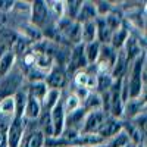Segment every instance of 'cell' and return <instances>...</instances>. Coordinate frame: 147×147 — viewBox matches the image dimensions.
<instances>
[{"label": "cell", "instance_id": "cell-1", "mask_svg": "<svg viewBox=\"0 0 147 147\" xmlns=\"http://www.w3.org/2000/svg\"><path fill=\"white\" fill-rule=\"evenodd\" d=\"M30 24L34 25L35 28H44L47 25V19L50 16L49 13L47 5L43 0H35V2H31V7H30Z\"/></svg>", "mask_w": 147, "mask_h": 147}, {"label": "cell", "instance_id": "cell-2", "mask_svg": "<svg viewBox=\"0 0 147 147\" xmlns=\"http://www.w3.org/2000/svg\"><path fill=\"white\" fill-rule=\"evenodd\" d=\"M24 132H25V121L22 118H13L6 129V146L19 147Z\"/></svg>", "mask_w": 147, "mask_h": 147}, {"label": "cell", "instance_id": "cell-3", "mask_svg": "<svg viewBox=\"0 0 147 147\" xmlns=\"http://www.w3.org/2000/svg\"><path fill=\"white\" fill-rule=\"evenodd\" d=\"M50 115V124H52V137L57 138L62 137V134L65 131V112H63V106H62V97L60 100L56 103V106L49 112Z\"/></svg>", "mask_w": 147, "mask_h": 147}, {"label": "cell", "instance_id": "cell-4", "mask_svg": "<svg viewBox=\"0 0 147 147\" xmlns=\"http://www.w3.org/2000/svg\"><path fill=\"white\" fill-rule=\"evenodd\" d=\"M105 119H106V112H103V110H91V112H87L80 134H97V131L102 127Z\"/></svg>", "mask_w": 147, "mask_h": 147}, {"label": "cell", "instance_id": "cell-5", "mask_svg": "<svg viewBox=\"0 0 147 147\" xmlns=\"http://www.w3.org/2000/svg\"><path fill=\"white\" fill-rule=\"evenodd\" d=\"M87 60H85V56H84V47L82 44H77L74 46L72 52L69 55V62H68V72H80V71H84L87 68Z\"/></svg>", "mask_w": 147, "mask_h": 147}, {"label": "cell", "instance_id": "cell-6", "mask_svg": "<svg viewBox=\"0 0 147 147\" xmlns=\"http://www.w3.org/2000/svg\"><path fill=\"white\" fill-rule=\"evenodd\" d=\"M121 129H122V122L119 119L112 118V116H106L102 127L97 131V136H99L103 141H106L109 138H112L113 136H116Z\"/></svg>", "mask_w": 147, "mask_h": 147}, {"label": "cell", "instance_id": "cell-7", "mask_svg": "<svg viewBox=\"0 0 147 147\" xmlns=\"http://www.w3.org/2000/svg\"><path fill=\"white\" fill-rule=\"evenodd\" d=\"M44 82H46V85L49 88L60 90L65 85V82H66V71L62 69L60 66H57V65H55L50 71L47 72Z\"/></svg>", "mask_w": 147, "mask_h": 147}, {"label": "cell", "instance_id": "cell-8", "mask_svg": "<svg viewBox=\"0 0 147 147\" xmlns=\"http://www.w3.org/2000/svg\"><path fill=\"white\" fill-rule=\"evenodd\" d=\"M46 143V136L38 128L25 129L19 147H43Z\"/></svg>", "mask_w": 147, "mask_h": 147}, {"label": "cell", "instance_id": "cell-9", "mask_svg": "<svg viewBox=\"0 0 147 147\" xmlns=\"http://www.w3.org/2000/svg\"><path fill=\"white\" fill-rule=\"evenodd\" d=\"M43 112V107H41V102L34 99V97L28 96L27 99V105H25V109H24V115H22V119L24 121H37L38 116L41 115Z\"/></svg>", "mask_w": 147, "mask_h": 147}, {"label": "cell", "instance_id": "cell-10", "mask_svg": "<svg viewBox=\"0 0 147 147\" xmlns=\"http://www.w3.org/2000/svg\"><path fill=\"white\" fill-rule=\"evenodd\" d=\"M144 106H146V102L143 99H129V100H127L124 103V115L127 118H129V121H131L132 118H136L137 115L146 112ZM124 115H122V116H124Z\"/></svg>", "mask_w": 147, "mask_h": 147}, {"label": "cell", "instance_id": "cell-11", "mask_svg": "<svg viewBox=\"0 0 147 147\" xmlns=\"http://www.w3.org/2000/svg\"><path fill=\"white\" fill-rule=\"evenodd\" d=\"M81 44H88L97 41V28H96V19L94 21H85L81 22Z\"/></svg>", "mask_w": 147, "mask_h": 147}, {"label": "cell", "instance_id": "cell-12", "mask_svg": "<svg viewBox=\"0 0 147 147\" xmlns=\"http://www.w3.org/2000/svg\"><path fill=\"white\" fill-rule=\"evenodd\" d=\"M128 37H129V31L125 27H121V28H118V30H115L112 32V37H110L109 44L118 52V50H121V49H124Z\"/></svg>", "mask_w": 147, "mask_h": 147}, {"label": "cell", "instance_id": "cell-13", "mask_svg": "<svg viewBox=\"0 0 147 147\" xmlns=\"http://www.w3.org/2000/svg\"><path fill=\"white\" fill-rule=\"evenodd\" d=\"M84 47V56H85V60H87V65H94L99 59V55H100V49H102V44L99 41H93V43H88V44H82Z\"/></svg>", "mask_w": 147, "mask_h": 147}, {"label": "cell", "instance_id": "cell-14", "mask_svg": "<svg viewBox=\"0 0 147 147\" xmlns=\"http://www.w3.org/2000/svg\"><path fill=\"white\" fill-rule=\"evenodd\" d=\"M60 100V90H53V88H49L46 96L43 97L41 100V107L44 112H50V110L56 106V103Z\"/></svg>", "mask_w": 147, "mask_h": 147}, {"label": "cell", "instance_id": "cell-15", "mask_svg": "<svg viewBox=\"0 0 147 147\" xmlns=\"http://www.w3.org/2000/svg\"><path fill=\"white\" fill-rule=\"evenodd\" d=\"M12 97H13V103H15V118H22L24 109H25V105H27V99H28L27 91L24 88L16 90Z\"/></svg>", "mask_w": 147, "mask_h": 147}, {"label": "cell", "instance_id": "cell-16", "mask_svg": "<svg viewBox=\"0 0 147 147\" xmlns=\"http://www.w3.org/2000/svg\"><path fill=\"white\" fill-rule=\"evenodd\" d=\"M47 90H49V87L46 85V82L44 81H38V82H30L25 91H27L28 96H31V97H34V99L41 102L43 97L47 93Z\"/></svg>", "mask_w": 147, "mask_h": 147}, {"label": "cell", "instance_id": "cell-17", "mask_svg": "<svg viewBox=\"0 0 147 147\" xmlns=\"http://www.w3.org/2000/svg\"><path fill=\"white\" fill-rule=\"evenodd\" d=\"M97 18L96 13V7H94V2H82L80 15L77 18V22H85V21H94Z\"/></svg>", "mask_w": 147, "mask_h": 147}, {"label": "cell", "instance_id": "cell-18", "mask_svg": "<svg viewBox=\"0 0 147 147\" xmlns=\"http://www.w3.org/2000/svg\"><path fill=\"white\" fill-rule=\"evenodd\" d=\"M15 62H16V56L12 53V52H9V53H6L5 56L0 57V80L5 78L7 74L12 71Z\"/></svg>", "mask_w": 147, "mask_h": 147}, {"label": "cell", "instance_id": "cell-19", "mask_svg": "<svg viewBox=\"0 0 147 147\" xmlns=\"http://www.w3.org/2000/svg\"><path fill=\"white\" fill-rule=\"evenodd\" d=\"M82 2L81 0H71V2H65V18L71 21H77L80 10H81Z\"/></svg>", "mask_w": 147, "mask_h": 147}, {"label": "cell", "instance_id": "cell-20", "mask_svg": "<svg viewBox=\"0 0 147 147\" xmlns=\"http://www.w3.org/2000/svg\"><path fill=\"white\" fill-rule=\"evenodd\" d=\"M128 143H131V140H129V136L124 129H121L116 136H113L112 138L105 141L106 147H125Z\"/></svg>", "mask_w": 147, "mask_h": 147}, {"label": "cell", "instance_id": "cell-21", "mask_svg": "<svg viewBox=\"0 0 147 147\" xmlns=\"http://www.w3.org/2000/svg\"><path fill=\"white\" fill-rule=\"evenodd\" d=\"M49 13L53 15L56 18V21H60L62 18H65V2H46Z\"/></svg>", "mask_w": 147, "mask_h": 147}, {"label": "cell", "instance_id": "cell-22", "mask_svg": "<svg viewBox=\"0 0 147 147\" xmlns=\"http://www.w3.org/2000/svg\"><path fill=\"white\" fill-rule=\"evenodd\" d=\"M62 106H63L65 115H68V113L75 112L77 109H80V107H81V102H80L74 94H69L66 99H62Z\"/></svg>", "mask_w": 147, "mask_h": 147}, {"label": "cell", "instance_id": "cell-23", "mask_svg": "<svg viewBox=\"0 0 147 147\" xmlns=\"http://www.w3.org/2000/svg\"><path fill=\"white\" fill-rule=\"evenodd\" d=\"M94 7H96V13L99 18H105L106 15H109L113 10L112 3L105 2V0H102V2H94Z\"/></svg>", "mask_w": 147, "mask_h": 147}, {"label": "cell", "instance_id": "cell-24", "mask_svg": "<svg viewBox=\"0 0 147 147\" xmlns=\"http://www.w3.org/2000/svg\"><path fill=\"white\" fill-rule=\"evenodd\" d=\"M13 0H0V12H10L13 10Z\"/></svg>", "mask_w": 147, "mask_h": 147}, {"label": "cell", "instance_id": "cell-25", "mask_svg": "<svg viewBox=\"0 0 147 147\" xmlns=\"http://www.w3.org/2000/svg\"><path fill=\"white\" fill-rule=\"evenodd\" d=\"M125 147H137V144H134V143L131 141V143H128V144H127Z\"/></svg>", "mask_w": 147, "mask_h": 147}, {"label": "cell", "instance_id": "cell-26", "mask_svg": "<svg viewBox=\"0 0 147 147\" xmlns=\"http://www.w3.org/2000/svg\"><path fill=\"white\" fill-rule=\"evenodd\" d=\"M43 147H47V146H43Z\"/></svg>", "mask_w": 147, "mask_h": 147}]
</instances>
